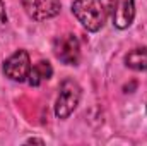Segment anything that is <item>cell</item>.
Here are the masks:
<instances>
[{"label":"cell","mask_w":147,"mask_h":146,"mask_svg":"<svg viewBox=\"0 0 147 146\" xmlns=\"http://www.w3.org/2000/svg\"><path fill=\"white\" fill-rule=\"evenodd\" d=\"M115 9V0H75L72 12L87 31H99Z\"/></svg>","instance_id":"6da1fadb"},{"label":"cell","mask_w":147,"mask_h":146,"mask_svg":"<svg viewBox=\"0 0 147 146\" xmlns=\"http://www.w3.org/2000/svg\"><path fill=\"white\" fill-rule=\"evenodd\" d=\"M82 96V89L79 86L77 81L74 79H65L60 84V91H58V98L55 103V115L58 119H67L74 110L77 108L79 102Z\"/></svg>","instance_id":"7a4b0ae2"},{"label":"cell","mask_w":147,"mask_h":146,"mask_svg":"<svg viewBox=\"0 0 147 146\" xmlns=\"http://www.w3.org/2000/svg\"><path fill=\"white\" fill-rule=\"evenodd\" d=\"M29 71H31V60H29V53L26 50H17L16 53H12L3 62V72H5V76L9 79L16 81V83L28 81Z\"/></svg>","instance_id":"3957f363"},{"label":"cell","mask_w":147,"mask_h":146,"mask_svg":"<svg viewBox=\"0 0 147 146\" xmlns=\"http://www.w3.org/2000/svg\"><path fill=\"white\" fill-rule=\"evenodd\" d=\"M55 55L60 62L67 65H75L80 59V43L75 35H63L55 40Z\"/></svg>","instance_id":"277c9868"},{"label":"cell","mask_w":147,"mask_h":146,"mask_svg":"<svg viewBox=\"0 0 147 146\" xmlns=\"http://www.w3.org/2000/svg\"><path fill=\"white\" fill-rule=\"evenodd\" d=\"M26 14L34 21H46L60 14V2L58 0H21Z\"/></svg>","instance_id":"5b68a950"},{"label":"cell","mask_w":147,"mask_h":146,"mask_svg":"<svg viewBox=\"0 0 147 146\" xmlns=\"http://www.w3.org/2000/svg\"><path fill=\"white\" fill-rule=\"evenodd\" d=\"M135 17V5L134 0H115V9L111 14L113 24L118 29H127Z\"/></svg>","instance_id":"8992f818"},{"label":"cell","mask_w":147,"mask_h":146,"mask_svg":"<svg viewBox=\"0 0 147 146\" xmlns=\"http://www.w3.org/2000/svg\"><path fill=\"white\" fill-rule=\"evenodd\" d=\"M53 74V69L50 65V62L46 60H39L34 65H31V71H29V76H28V83L31 86H39L41 83L48 81Z\"/></svg>","instance_id":"52a82bcc"},{"label":"cell","mask_w":147,"mask_h":146,"mask_svg":"<svg viewBox=\"0 0 147 146\" xmlns=\"http://www.w3.org/2000/svg\"><path fill=\"white\" fill-rule=\"evenodd\" d=\"M125 64L134 71H147V46L132 50L125 57Z\"/></svg>","instance_id":"ba28073f"},{"label":"cell","mask_w":147,"mask_h":146,"mask_svg":"<svg viewBox=\"0 0 147 146\" xmlns=\"http://www.w3.org/2000/svg\"><path fill=\"white\" fill-rule=\"evenodd\" d=\"M5 21H7V14H5V7H3V3H2V0H0V26H2Z\"/></svg>","instance_id":"9c48e42d"},{"label":"cell","mask_w":147,"mask_h":146,"mask_svg":"<svg viewBox=\"0 0 147 146\" xmlns=\"http://www.w3.org/2000/svg\"><path fill=\"white\" fill-rule=\"evenodd\" d=\"M28 143H39V145H43V141H41V139H36V138H31V139H28Z\"/></svg>","instance_id":"30bf717a"}]
</instances>
